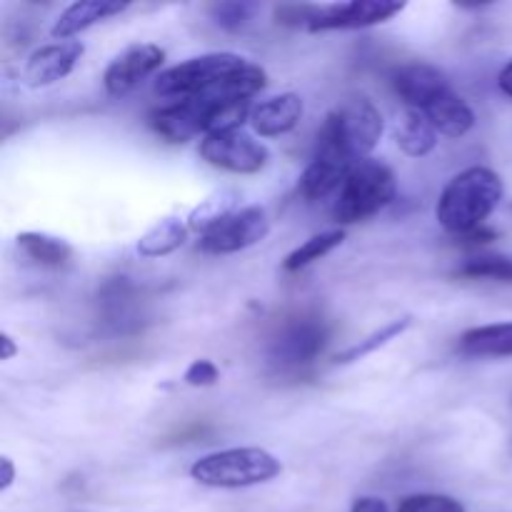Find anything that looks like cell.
Here are the masks:
<instances>
[{
  "label": "cell",
  "instance_id": "cell-1",
  "mask_svg": "<svg viewBox=\"0 0 512 512\" xmlns=\"http://www.w3.org/2000/svg\"><path fill=\"white\" fill-rule=\"evenodd\" d=\"M503 178L485 165H473L453 175L440 193L435 218L448 233L470 235L483 228L503 200Z\"/></svg>",
  "mask_w": 512,
  "mask_h": 512
},
{
  "label": "cell",
  "instance_id": "cell-2",
  "mask_svg": "<svg viewBox=\"0 0 512 512\" xmlns=\"http://www.w3.org/2000/svg\"><path fill=\"white\" fill-rule=\"evenodd\" d=\"M283 463L265 448H228L203 455L190 465V478L215 490L253 488L275 480Z\"/></svg>",
  "mask_w": 512,
  "mask_h": 512
},
{
  "label": "cell",
  "instance_id": "cell-3",
  "mask_svg": "<svg viewBox=\"0 0 512 512\" xmlns=\"http://www.w3.org/2000/svg\"><path fill=\"white\" fill-rule=\"evenodd\" d=\"M395 193H398V183L388 165L373 158L360 160L353 165L348 180L340 188L333 208L335 220L343 225L363 223L388 208L395 200Z\"/></svg>",
  "mask_w": 512,
  "mask_h": 512
},
{
  "label": "cell",
  "instance_id": "cell-4",
  "mask_svg": "<svg viewBox=\"0 0 512 512\" xmlns=\"http://www.w3.org/2000/svg\"><path fill=\"white\" fill-rule=\"evenodd\" d=\"M355 163L358 160L350 155L338 115H335V110H330L320 125L318 138H315L313 158L300 175V195L308 200H325L335 190L340 193Z\"/></svg>",
  "mask_w": 512,
  "mask_h": 512
},
{
  "label": "cell",
  "instance_id": "cell-5",
  "mask_svg": "<svg viewBox=\"0 0 512 512\" xmlns=\"http://www.w3.org/2000/svg\"><path fill=\"white\" fill-rule=\"evenodd\" d=\"M248 60L235 53H205L188 58L173 68L163 70L155 78V93L165 100H185L210 95L225 83L230 75L245 68Z\"/></svg>",
  "mask_w": 512,
  "mask_h": 512
},
{
  "label": "cell",
  "instance_id": "cell-6",
  "mask_svg": "<svg viewBox=\"0 0 512 512\" xmlns=\"http://www.w3.org/2000/svg\"><path fill=\"white\" fill-rule=\"evenodd\" d=\"M200 158L208 165L235 175H253L268 165L270 150L245 130L205 135L200 140Z\"/></svg>",
  "mask_w": 512,
  "mask_h": 512
},
{
  "label": "cell",
  "instance_id": "cell-7",
  "mask_svg": "<svg viewBox=\"0 0 512 512\" xmlns=\"http://www.w3.org/2000/svg\"><path fill=\"white\" fill-rule=\"evenodd\" d=\"M165 63V50L155 43L128 45L123 53L115 55L103 73L105 93L110 98H125L138 90L150 75L158 73Z\"/></svg>",
  "mask_w": 512,
  "mask_h": 512
},
{
  "label": "cell",
  "instance_id": "cell-8",
  "mask_svg": "<svg viewBox=\"0 0 512 512\" xmlns=\"http://www.w3.org/2000/svg\"><path fill=\"white\" fill-rule=\"evenodd\" d=\"M270 233V220L263 208L258 205H248L240 208L238 213L230 215L228 220L213 228L210 233L200 235L198 248L210 255H230L248 250L258 245L260 240L268 238Z\"/></svg>",
  "mask_w": 512,
  "mask_h": 512
},
{
  "label": "cell",
  "instance_id": "cell-9",
  "mask_svg": "<svg viewBox=\"0 0 512 512\" xmlns=\"http://www.w3.org/2000/svg\"><path fill=\"white\" fill-rule=\"evenodd\" d=\"M328 338V325L320 315L303 313L298 318H290V323H285L278 338L273 340V360L290 368L308 365L323 353Z\"/></svg>",
  "mask_w": 512,
  "mask_h": 512
},
{
  "label": "cell",
  "instance_id": "cell-10",
  "mask_svg": "<svg viewBox=\"0 0 512 512\" xmlns=\"http://www.w3.org/2000/svg\"><path fill=\"white\" fill-rule=\"evenodd\" d=\"M215 105L218 103L203 98L170 100L148 115V123L168 143H188L198 135H203V138L208 135V123Z\"/></svg>",
  "mask_w": 512,
  "mask_h": 512
},
{
  "label": "cell",
  "instance_id": "cell-11",
  "mask_svg": "<svg viewBox=\"0 0 512 512\" xmlns=\"http://www.w3.org/2000/svg\"><path fill=\"white\" fill-rule=\"evenodd\" d=\"M335 115L340 120V130H343L350 155L358 163L370 158L385 130V120L378 105L368 95H350V98H345L343 105L335 108Z\"/></svg>",
  "mask_w": 512,
  "mask_h": 512
},
{
  "label": "cell",
  "instance_id": "cell-12",
  "mask_svg": "<svg viewBox=\"0 0 512 512\" xmlns=\"http://www.w3.org/2000/svg\"><path fill=\"white\" fill-rule=\"evenodd\" d=\"M405 8L408 5L395 3V0H350V3L320 5L318 15L308 30L310 33H323V30L373 28V25L393 20Z\"/></svg>",
  "mask_w": 512,
  "mask_h": 512
},
{
  "label": "cell",
  "instance_id": "cell-13",
  "mask_svg": "<svg viewBox=\"0 0 512 512\" xmlns=\"http://www.w3.org/2000/svg\"><path fill=\"white\" fill-rule=\"evenodd\" d=\"M85 55L83 40H53L48 45H40L28 55L23 65V80L28 88H48L58 80H65Z\"/></svg>",
  "mask_w": 512,
  "mask_h": 512
},
{
  "label": "cell",
  "instance_id": "cell-14",
  "mask_svg": "<svg viewBox=\"0 0 512 512\" xmlns=\"http://www.w3.org/2000/svg\"><path fill=\"white\" fill-rule=\"evenodd\" d=\"M393 88L408 108L425 110L433 100L448 93L450 83L435 65L430 63H408L393 73Z\"/></svg>",
  "mask_w": 512,
  "mask_h": 512
},
{
  "label": "cell",
  "instance_id": "cell-15",
  "mask_svg": "<svg viewBox=\"0 0 512 512\" xmlns=\"http://www.w3.org/2000/svg\"><path fill=\"white\" fill-rule=\"evenodd\" d=\"M303 113L305 105L298 93H280L253 105L250 128L260 138H280V135H288L290 130L298 128Z\"/></svg>",
  "mask_w": 512,
  "mask_h": 512
},
{
  "label": "cell",
  "instance_id": "cell-16",
  "mask_svg": "<svg viewBox=\"0 0 512 512\" xmlns=\"http://www.w3.org/2000/svg\"><path fill=\"white\" fill-rule=\"evenodd\" d=\"M128 8V3H118V0H83V3H73L55 18L53 28H50V38L73 40L83 30L93 28V25L103 23V20L115 18V15L125 13Z\"/></svg>",
  "mask_w": 512,
  "mask_h": 512
},
{
  "label": "cell",
  "instance_id": "cell-17",
  "mask_svg": "<svg viewBox=\"0 0 512 512\" xmlns=\"http://www.w3.org/2000/svg\"><path fill=\"white\" fill-rule=\"evenodd\" d=\"M423 113L428 115L438 135H445V138H463L475 128L473 108L453 88L440 95L438 100H433Z\"/></svg>",
  "mask_w": 512,
  "mask_h": 512
},
{
  "label": "cell",
  "instance_id": "cell-18",
  "mask_svg": "<svg viewBox=\"0 0 512 512\" xmlns=\"http://www.w3.org/2000/svg\"><path fill=\"white\" fill-rule=\"evenodd\" d=\"M395 143L408 158H425L438 148V130L423 110L408 108L395 125Z\"/></svg>",
  "mask_w": 512,
  "mask_h": 512
},
{
  "label": "cell",
  "instance_id": "cell-19",
  "mask_svg": "<svg viewBox=\"0 0 512 512\" xmlns=\"http://www.w3.org/2000/svg\"><path fill=\"white\" fill-rule=\"evenodd\" d=\"M460 350L475 358H512V323L470 328L460 335Z\"/></svg>",
  "mask_w": 512,
  "mask_h": 512
},
{
  "label": "cell",
  "instance_id": "cell-20",
  "mask_svg": "<svg viewBox=\"0 0 512 512\" xmlns=\"http://www.w3.org/2000/svg\"><path fill=\"white\" fill-rule=\"evenodd\" d=\"M188 233H190L188 220L163 218L158 220L153 228H148L143 235H140L135 250H138L140 258H148V260L165 258V255H173L175 250L183 248L185 240H188Z\"/></svg>",
  "mask_w": 512,
  "mask_h": 512
},
{
  "label": "cell",
  "instance_id": "cell-21",
  "mask_svg": "<svg viewBox=\"0 0 512 512\" xmlns=\"http://www.w3.org/2000/svg\"><path fill=\"white\" fill-rule=\"evenodd\" d=\"M240 210V193L238 190H215L213 195H208L205 200H200L188 215V228L193 233L205 235L210 233L213 228H218L223 220H228L230 215L238 213Z\"/></svg>",
  "mask_w": 512,
  "mask_h": 512
},
{
  "label": "cell",
  "instance_id": "cell-22",
  "mask_svg": "<svg viewBox=\"0 0 512 512\" xmlns=\"http://www.w3.org/2000/svg\"><path fill=\"white\" fill-rule=\"evenodd\" d=\"M18 250L33 263L45 265V268H58V265L68 263L73 248H70L68 240L58 238V235L50 233H38V230H25L15 238Z\"/></svg>",
  "mask_w": 512,
  "mask_h": 512
},
{
  "label": "cell",
  "instance_id": "cell-23",
  "mask_svg": "<svg viewBox=\"0 0 512 512\" xmlns=\"http://www.w3.org/2000/svg\"><path fill=\"white\" fill-rule=\"evenodd\" d=\"M343 240H345L343 228L325 230V233L313 235V238H308L303 245H298V248L283 260V268L288 270V273H298V270L308 268V265H313L315 260L325 258V255L333 253L335 248H340Z\"/></svg>",
  "mask_w": 512,
  "mask_h": 512
},
{
  "label": "cell",
  "instance_id": "cell-24",
  "mask_svg": "<svg viewBox=\"0 0 512 512\" xmlns=\"http://www.w3.org/2000/svg\"><path fill=\"white\" fill-rule=\"evenodd\" d=\"M413 325V318L410 315H403V318L398 320H390L388 325H383L380 330H375V333H370L368 338L360 340V343L350 345L348 350H343V353L335 358V363L338 365H350V363H358V360L368 358V355H373L375 350L385 348L388 343H393V340H398L400 335L405 333V330Z\"/></svg>",
  "mask_w": 512,
  "mask_h": 512
},
{
  "label": "cell",
  "instance_id": "cell-25",
  "mask_svg": "<svg viewBox=\"0 0 512 512\" xmlns=\"http://www.w3.org/2000/svg\"><path fill=\"white\" fill-rule=\"evenodd\" d=\"M460 278L493 280L512 285V258L508 255H475L458 268Z\"/></svg>",
  "mask_w": 512,
  "mask_h": 512
},
{
  "label": "cell",
  "instance_id": "cell-26",
  "mask_svg": "<svg viewBox=\"0 0 512 512\" xmlns=\"http://www.w3.org/2000/svg\"><path fill=\"white\" fill-rule=\"evenodd\" d=\"M398 512H465V505L453 495L415 493L400 500Z\"/></svg>",
  "mask_w": 512,
  "mask_h": 512
},
{
  "label": "cell",
  "instance_id": "cell-27",
  "mask_svg": "<svg viewBox=\"0 0 512 512\" xmlns=\"http://www.w3.org/2000/svg\"><path fill=\"white\" fill-rule=\"evenodd\" d=\"M255 13L253 3H215L210 5V18L220 25L223 30H243L250 23Z\"/></svg>",
  "mask_w": 512,
  "mask_h": 512
},
{
  "label": "cell",
  "instance_id": "cell-28",
  "mask_svg": "<svg viewBox=\"0 0 512 512\" xmlns=\"http://www.w3.org/2000/svg\"><path fill=\"white\" fill-rule=\"evenodd\" d=\"M320 5H308V3H290V5H278L275 8V20L280 25H288V28H310V23L318 15Z\"/></svg>",
  "mask_w": 512,
  "mask_h": 512
},
{
  "label": "cell",
  "instance_id": "cell-29",
  "mask_svg": "<svg viewBox=\"0 0 512 512\" xmlns=\"http://www.w3.org/2000/svg\"><path fill=\"white\" fill-rule=\"evenodd\" d=\"M220 380V370L213 360H193L183 375V383L190 388H213Z\"/></svg>",
  "mask_w": 512,
  "mask_h": 512
},
{
  "label": "cell",
  "instance_id": "cell-30",
  "mask_svg": "<svg viewBox=\"0 0 512 512\" xmlns=\"http://www.w3.org/2000/svg\"><path fill=\"white\" fill-rule=\"evenodd\" d=\"M350 512H390V510H388V503H385V500L368 495V498L355 500Z\"/></svg>",
  "mask_w": 512,
  "mask_h": 512
},
{
  "label": "cell",
  "instance_id": "cell-31",
  "mask_svg": "<svg viewBox=\"0 0 512 512\" xmlns=\"http://www.w3.org/2000/svg\"><path fill=\"white\" fill-rule=\"evenodd\" d=\"M498 238V233H495L493 228H488V225H483V228L473 230L470 235H463V240L468 245H485V243H493V240Z\"/></svg>",
  "mask_w": 512,
  "mask_h": 512
},
{
  "label": "cell",
  "instance_id": "cell-32",
  "mask_svg": "<svg viewBox=\"0 0 512 512\" xmlns=\"http://www.w3.org/2000/svg\"><path fill=\"white\" fill-rule=\"evenodd\" d=\"M0 470H3V478H0V493H8L10 485H13V480H15V465L8 455H3V458H0Z\"/></svg>",
  "mask_w": 512,
  "mask_h": 512
},
{
  "label": "cell",
  "instance_id": "cell-33",
  "mask_svg": "<svg viewBox=\"0 0 512 512\" xmlns=\"http://www.w3.org/2000/svg\"><path fill=\"white\" fill-rule=\"evenodd\" d=\"M18 353L20 350H18V345H15L13 335L0 333V360H3V363H8V360H13Z\"/></svg>",
  "mask_w": 512,
  "mask_h": 512
},
{
  "label": "cell",
  "instance_id": "cell-34",
  "mask_svg": "<svg viewBox=\"0 0 512 512\" xmlns=\"http://www.w3.org/2000/svg\"><path fill=\"white\" fill-rule=\"evenodd\" d=\"M498 88L503 90L508 98H512V58L508 60V63L503 65V70H500L498 75Z\"/></svg>",
  "mask_w": 512,
  "mask_h": 512
}]
</instances>
